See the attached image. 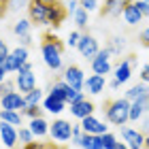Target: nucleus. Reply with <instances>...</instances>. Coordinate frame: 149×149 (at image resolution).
I'll list each match as a JSON object with an SVG mask.
<instances>
[{"instance_id":"f257e3e1","label":"nucleus","mask_w":149,"mask_h":149,"mask_svg":"<svg viewBox=\"0 0 149 149\" xmlns=\"http://www.w3.org/2000/svg\"><path fill=\"white\" fill-rule=\"evenodd\" d=\"M40 51H43V60L47 64V68L58 72L62 68V51H64V45L60 43V38L56 34H45L43 36V47H40Z\"/></svg>"},{"instance_id":"f03ea898","label":"nucleus","mask_w":149,"mask_h":149,"mask_svg":"<svg viewBox=\"0 0 149 149\" xmlns=\"http://www.w3.org/2000/svg\"><path fill=\"white\" fill-rule=\"evenodd\" d=\"M104 115L113 126H126L130 121V100L128 98H115L104 104Z\"/></svg>"},{"instance_id":"7ed1b4c3","label":"nucleus","mask_w":149,"mask_h":149,"mask_svg":"<svg viewBox=\"0 0 149 149\" xmlns=\"http://www.w3.org/2000/svg\"><path fill=\"white\" fill-rule=\"evenodd\" d=\"M51 96H56L60 100H64L66 104H72V102H77V100L83 98V92H77V90H72V87L66 83V81H56V83L51 85Z\"/></svg>"},{"instance_id":"20e7f679","label":"nucleus","mask_w":149,"mask_h":149,"mask_svg":"<svg viewBox=\"0 0 149 149\" xmlns=\"http://www.w3.org/2000/svg\"><path fill=\"white\" fill-rule=\"evenodd\" d=\"M49 134H51L53 141H58V143H66V141L72 139V124L66 121V119H56L49 126Z\"/></svg>"},{"instance_id":"39448f33","label":"nucleus","mask_w":149,"mask_h":149,"mask_svg":"<svg viewBox=\"0 0 149 149\" xmlns=\"http://www.w3.org/2000/svg\"><path fill=\"white\" fill-rule=\"evenodd\" d=\"M0 104H2V109L4 111H19L24 115V111H26V96L22 92H11V94H6V96H2L0 98Z\"/></svg>"},{"instance_id":"423d86ee","label":"nucleus","mask_w":149,"mask_h":149,"mask_svg":"<svg viewBox=\"0 0 149 149\" xmlns=\"http://www.w3.org/2000/svg\"><path fill=\"white\" fill-rule=\"evenodd\" d=\"M26 62H28V49L26 47H17V49H13L9 53V58L4 62V68H6V72H17Z\"/></svg>"},{"instance_id":"0eeeda50","label":"nucleus","mask_w":149,"mask_h":149,"mask_svg":"<svg viewBox=\"0 0 149 149\" xmlns=\"http://www.w3.org/2000/svg\"><path fill=\"white\" fill-rule=\"evenodd\" d=\"M66 15H68V11H66V4H49L47 6V26H53V28H60L62 26V22L66 19Z\"/></svg>"},{"instance_id":"6e6552de","label":"nucleus","mask_w":149,"mask_h":149,"mask_svg":"<svg viewBox=\"0 0 149 149\" xmlns=\"http://www.w3.org/2000/svg\"><path fill=\"white\" fill-rule=\"evenodd\" d=\"M121 136H124V143L130 147V149H143L145 147V134L139 132V130H132V128H126L121 126Z\"/></svg>"},{"instance_id":"1a4fd4ad","label":"nucleus","mask_w":149,"mask_h":149,"mask_svg":"<svg viewBox=\"0 0 149 149\" xmlns=\"http://www.w3.org/2000/svg\"><path fill=\"white\" fill-rule=\"evenodd\" d=\"M64 81L77 92H81L85 87V77H83V70H81L79 66H68V68L64 70Z\"/></svg>"},{"instance_id":"9d476101","label":"nucleus","mask_w":149,"mask_h":149,"mask_svg":"<svg viewBox=\"0 0 149 149\" xmlns=\"http://www.w3.org/2000/svg\"><path fill=\"white\" fill-rule=\"evenodd\" d=\"M109 56H111V51H109V47H107L104 51H98V56L92 60V70L94 74H109L111 72V62H109Z\"/></svg>"},{"instance_id":"9b49d317","label":"nucleus","mask_w":149,"mask_h":149,"mask_svg":"<svg viewBox=\"0 0 149 149\" xmlns=\"http://www.w3.org/2000/svg\"><path fill=\"white\" fill-rule=\"evenodd\" d=\"M77 49H79V53L83 58H96L98 56V40L94 38V36H90V34H83L81 36V40H79V45H77Z\"/></svg>"},{"instance_id":"f8f14e48","label":"nucleus","mask_w":149,"mask_h":149,"mask_svg":"<svg viewBox=\"0 0 149 149\" xmlns=\"http://www.w3.org/2000/svg\"><path fill=\"white\" fill-rule=\"evenodd\" d=\"M19 130L15 126H11V124H6V121H0V139H2V145L4 147H9L13 149L17 145V141H19Z\"/></svg>"},{"instance_id":"ddd939ff","label":"nucleus","mask_w":149,"mask_h":149,"mask_svg":"<svg viewBox=\"0 0 149 149\" xmlns=\"http://www.w3.org/2000/svg\"><path fill=\"white\" fill-rule=\"evenodd\" d=\"M130 2H134V0H104V6L102 11H100V15H111V17H117V15H124V9Z\"/></svg>"},{"instance_id":"4468645a","label":"nucleus","mask_w":149,"mask_h":149,"mask_svg":"<svg viewBox=\"0 0 149 149\" xmlns=\"http://www.w3.org/2000/svg\"><path fill=\"white\" fill-rule=\"evenodd\" d=\"M15 85H17V90L26 96L28 92H32V90L36 87V77H34V72H32V70H28V72H17Z\"/></svg>"},{"instance_id":"2eb2a0df","label":"nucleus","mask_w":149,"mask_h":149,"mask_svg":"<svg viewBox=\"0 0 149 149\" xmlns=\"http://www.w3.org/2000/svg\"><path fill=\"white\" fill-rule=\"evenodd\" d=\"M28 15H30V22H32V24H36V26H47V4L30 2V4H28Z\"/></svg>"},{"instance_id":"dca6fc26","label":"nucleus","mask_w":149,"mask_h":149,"mask_svg":"<svg viewBox=\"0 0 149 149\" xmlns=\"http://www.w3.org/2000/svg\"><path fill=\"white\" fill-rule=\"evenodd\" d=\"M134 62H136V58L130 56L128 60H121V62L115 66V79H117L119 83H126V81L132 77V66H134Z\"/></svg>"},{"instance_id":"f3484780","label":"nucleus","mask_w":149,"mask_h":149,"mask_svg":"<svg viewBox=\"0 0 149 149\" xmlns=\"http://www.w3.org/2000/svg\"><path fill=\"white\" fill-rule=\"evenodd\" d=\"M81 128H83V132H87V134H98V136L107 134V126L102 121H98L94 115H87L85 119H81Z\"/></svg>"},{"instance_id":"a211bd4d","label":"nucleus","mask_w":149,"mask_h":149,"mask_svg":"<svg viewBox=\"0 0 149 149\" xmlns=\"http://www.w3.org/2000/svg\"><path fill=\"white\" fill-rule=\"evenodd\" d=\"M70 113H72L77 119H85L87 115L94 113V104H92L87 98H81V100H77V102L70 104Z\"/></svg>"},{"instance_id":"6ab92c4d","label":"nucleus","mask_w":149,"mask_h":149,"mask_svg":"<svg viewBox=\"0 0 149 149\" xmlns=\"http://www.w3.org/2000/svg\"><path fill=\"white\" fill-rule=\"evenodd\" d=\"M49 126L51 124H47V119L45 117H34V119H30V132L34 134V139H43L49 134Z\"/></svg>"},{"instance_id":"aec40b11","label":"nucleus","mask_w":149,"mask_h":149,"mask_svg":"<svg viewBox=\"0 0 149 149\" xmlns=\"http://www.w3.org/2000/svg\"><path fill=\"white\" fill-rule=\"evenodd\" d=\"M126 98L130 100V102L149 98V83H136V85H132L130 90L126 92Z\"/></svg>"},{"instance_id":"412c9836","label":"nucleus","mask_w":149,"mask_h":149,"mask_svg":"<svg viewBox=\"0 0 149 149\" xmlns=\"http://www.w3.org/2000/svg\"><path fill=\"white\" fill-rule=\"evenodd\" d=\"M147 111H149V98L130 102V121H139Z\"/></svg>"},{"instance_id":"4be33fe9","label":"nucleus","mask_w":149,"mask_h":149,"mask_svg":"<svg viewBox=\"0 0 149 149\" xmlns=\"http://www.w3.org/2000/svg\"><path fill=\"white\" fill-rule=\"evenodd\" d=\"M64 107H66V102L64 100H60V98H56V96H45V100H43V109L47 111V113H51V115H58V113H62L64 111Z\"/></svg>"},{"instance_id":"5701e85b","label":"nucleus","mask_w":149,"mask_h":149,"mask_svg":"<svg viewBox=\"0 0 149 149\" xmlns=\"http://www.w3.org/2000/svg\"><path fill=\"white\" fill-rule=\"evenodd\" d=\"M104 85H107V81H104L102 74H92V77L85 79V87L83 90H87L90 94H100L104 90Z\"/></svg>"},{"instance_id":"b1692460","label":"nucleus","mask_w":149,"mask_h":149,"mask_svg":"<svg viewBox=\"0 0 149 149\" xmlns=\"http://www.w3.org/2000/svg\"><path fill=\"white\" fill-rule=\"evenodd\" d=\"M79 147H83V149H102V136H98V134H87L83 132V136H81L79 141Z\"/></svg>"},{"instance_id":"393cba45","label":"nucleus","mask_w":149,"mask_h":149,"mask_svg":"<svg viewBox=\"0 0 149 149\" xmlns=\"http://www.w3.org/2000/svg\"><path fill=\"white\" fill-rule=\"evenodd\" d=\"M124 19H126V24H130V26H139L141 22H143V15H141V11L136 9L134 2H130L124 9Z\"/></svg>"},{"instance_id":"a878e982","label":"nucleus","mask_w":149,"mask_h":149,"mask_svg":"<svg viewBox=\"0 0 149 149\" xmlns=\"http://www.w3.org/2000/svg\"><path fill=\"white\" fill-rule=\"evenodd\" d=\"M0 121H6L11 126H22V113L19 111H0Z\"/></svg>"},{"instance_id":"bb28decb","label":"nucleus","mask_w":149,"mask_h":149,"mask_svg":"<svg viewBox=\"0 0 149 149\" xmlns=\"http://www.w3.org/2000/svg\"><path fill=\"white\" fill-rule=\"evenodd\" d=\"M45 100V94H43V90H38V87H34L32 92H28L26 94V104H40Z\"/></svg>"},{"instance_id":"cd10ccee","label":"nucleus","mask_w":149,"mask_h":149,"mask_svg":"<svg viewBox=\"0 0 149 149\" xmlns=\"http://www.w3.org/2000/svg\"><path fill=\"white\" fill-rule=\"evenodd\" d=\"M30 28H32L30 19H19V22L13 26V32H15L17 36H26V34H30Z\"/></svg>"},{"instance_id":"c85d7f7f","label":"nucleus","mask_w":149,"mask_h":149,"mask_svg":"<svg viewBox=\"0 0 149 149\" xmlns=\"http://www.w3.org/2000/svg\"><path fill=\"white\" fill-rule=\"evenodd\" d=\"M72 17H74V24H77L79 30H85V28H87V11H85V9H81V6H79L77 13H74Z\"/></svg>"},{"instance_id":"c756f323","label":"nucleus","mask_w":149,"mask_h":149,"mask_svg":"<svg viewBox=\"0 0 149 149\" xmlns=\"http://www.w3.org/2000/svg\"><path fill=\"white\" fill-rule=\"evenodd\" d=\"M124 45H126V40H124V38L115 36V38H111L109 51H111V53H121V49H124Z\"/></svg>"},{"instance_id":"7c9ffc66","label":"nucleus","mask_w":149,"mask_h":149,"mask_svg":"<svg viewBox=\"0 0 149 149\" xmlns=\"http://www.w3.org/2000/svg\"><path fill=\"white\" fill-rule=\"evenodd\" d=\"M19 141H22L24 145H28V143H32V141H34V134L30 132V128H19Z\"/></svg>"},{"instance_id":"2f4dec72","label":"nucleus","mask_w":149,"mask_h":149,"mask_svg":"<svg viewBox=\"0 0 149 149\" xmlns=\"http://www.w3.org/2000/svg\"><path fill=\"white\" fill-rule=\"evenodd\" d=\"M43 109H40L38 104H30V107H26V111H24V115H28L30 119H34V117H43Z\"/></svg>"},{"instance_id":"473e14b6","label":"nucleus","mask_w":149,"mask_h":149,"mask_svg":"<svg viewBox=\"0 0 149 149\" xmlns=\"http://www.w3.org/2000/svg\"><path fill=\"white\" fill-rule=\"evenodd\" d=\"M11 92H15V81H2L0 83V98L11 94Z\"/></svg>"},{"instance_id":"72a5a7b5","label":"nucleus","mask_w":149,"mask_h":149,"mask_svg":"<svg viewBox=\"0 0 149 149\" xmlns=\"http://www.w3.org/2000/svg\"><path fill=\"white\" fill-rule=\"evenodd\" d=\"M79 4H81V9H85L87 13L98 9V0H79Z\"/></svg>"},{"instance_id":"f704fd0d","label":"nucleus","mask_w":149,"mask_h":149,"mask_svg":"<svg viewBox=\"0 0 149 149\" xmlns=\"http://www.w3.org/2000/svg\"><path fill=\"white\" fill-rule=\"evenodd\" d=\"M102 145L109 147V149H115V145H117V139H115L113 134L107 132V134H102Z\"/></svg>"},{"instance_id":"c9c22d12","label":"nucleus","mask_w":149,"mask_h":149,"mask_svg":"<svg viewBox=\"0 0 149 149\" xmlns=\"http://www.w3.org/2000/svg\"><path fill=\"white\" fill-rule=\"evenodd\" d=\"M134 4H136V9L141 11L143 17H149V2H145V0H134Z\"/></svg>"},{"instance_id":"e433bc0d","label":"nucleus","mask_w":149,"mask_h":149,"mask_svg":"<svg viewBox=\"0 0 149 149\" xmlns=\"http://www.w3.org/2000/svg\"><path fill=\"white\" fill-rule=\"evenodd\" d=\"M9 47H6V43H4V40L2 38H0V64H4L6 62V58H9Z\"/></svg>"},{"instance_id":"4c0bfd02","label":"nucleus","mask_w":149,"mask_h":149,"mask_svg":"<svg viewBox=\"0 0 149 149\" xmlns=\"http://www.w3.org/2000/svg\"><path fill=\"white\" fill-rule=\"evenodd\" d=\"M81 36H83V34H79V32H70L66 43H68L70 47H77V45H79V40H81Z\"/></svg>"},{"instance_id":"58836bf2","label":"nucleus","mask_w":149,"mask_h":149,"mask_svg":"<svg viewBox=\"0 0 149 149\" xmlns=\"http://www.w3.org/2000/svg\"><path fill=\"white\" fill-rule=\"evenodd\" d=\"M24 4H26V0H9V11H19V9H24Z\"/></svg>"},{"instance_id":"ea45409f","label":"nucleus","mask_w":149,"mask_h":149,"mask_svg":"<svg viewBox=\"0 0 149 149\" xmlns=\"http://www.w3.org/2000/svg\"><path fill=\"white\" fill-rule=\"evenodd\" d=\"M79 2H77V0H68V2H66V11H68L70 13V15H74V13H77V9H79Z\"/></svg>"},{"instance_id":"a19ab883","label":"nucleus","mask_w":149,"mask_h":149,"mask_svg":"<svg viewBox=\"0 0 149 149\" xmlns=\"http://www.w3.org/2000/svg\"><path fill=\"white\" fill-rule=\"evenodd\" d=\"M141 43H143L145 47H149V26H147L143 32H141Z\"/></svg>"},{"instance_id":"79ce46f5","label":"nucleus","mask_w":149,"mask_h":149,"mask_svg":"<svg viewBox=\"0 0 149 149\" xmlns=\"http://www.w3.org/2000/svg\"><path fill=\"white\" fill-rule=\"evenodd\" d=\"M24 149H49V147H47V145H43V143H34V141H32V143L24 145Z\"/></svg>"},{"instance_id":"37998d69","label":"nucleus","mask_w":149,"mask_h":149,"mask_svg":"<svg viewBox=\"0 0 149 149\" xmlns=\"http://www.w3.org/2000/svg\"><path fill=\"white\" fill-rule=\"evenodd\" d=\"M141 81H143V83H149V64L143 66V70H141Z\"/></svg>"},{"instance_id":"c03bdc74","label":"nucleus","mask_w":149,"mask_h":149,"mask_svg":"<svg viewBox=\"0 0 149 149\" xmlns=\"http://www.w3.org/2000/svg\"><path fill=\"white\" fill-rule=\"evenodd\" d=\"M19 40H22V47H28V45L32 43V38H30V34H26V36H19Z\"/></svg>"},{"instance_id":"a18cd8bd","label":"nucleus","mask_w":149,"mask_h":149,"mask_svg":"<svg viewBox=\"0 0 149 149\" xmlns=\"http://www.w3.org/2000/svg\"><path fill=\"white\" fill-rule=\"evenodd\" d=\"M2 81H6V68H4V64H0V83Z\"/></svg>"},{"instance_id":"49530a36","label":"nucleus","mask_w":149,"mask_h":149,"mask_svg":"<svg viewBox=\"0 0 149 149\" xmlns=\"http://www.w3.org/2000/svg\"><path fill=\"white\" fill-rule=\"evenodd\" d=\"M30 2H40V4H47V6H49V4H56L58 0H30Z\"/></svg>"},{"instance_id":"de8ad7c7","label":"nucleus","mask_w":149,"mask_h":149,"mask_svg":"<svg viewBox=\"0 0 149 149\" xmlns=\"http://www.w3.org/2000/svg\"><path fill=\"white\" fill-rule=\"evenodd\" d=\"M28 70H32V64H30V62H26V64H24V66H22V68H19L17 72H28Z\"/></svg>"},{"instance_id":"09e8293b","label":"nucleus","mask_w":149,"mask_h":149,"mask_svg":"<svg viewBox=\"0 0 149 149\" xmlns=\"http://www.w3.org/2000/svg\"><path fill=\"white\" fill-rule=\"evenodd\" d=\"M143 132H145V134H147V136H149V119H147V121H145V124H143Z\"/></svg>"},{"instance_id":"8fccbe9b","label":"nucleus","mask_w":149,"mask_h":149,"mask_svg":"<svg viewBox=\"0 0 149 149\" xmlns=\"http://www.w3.org/2000/svg\"><path fill=\"white\" fill-rule=\"evenodd\" d=\"M109 85L113 87V90H117V87H119V81H117V79H113V81H111V83H109Z\"/></svg>"},{"instance_id":"3c124183","label":"nucleus","mask_w":149,"mask_h":149,"mask_svg":"<svg viewBox=\"0 0 149 149\" xmlns=\"http://www.w3.org/2000/svg\"><path fill=\"white\" fill-rule=\"evenodd\" d=\"M6 4H9V0H0V13L4 11V6H6Z\"/></svg>"},{"instance_id":"603ef678","label":"nucleus","mask_w":149,"mask_h":149,"mask_svg":"<svg viewBox=\"0 0 149 149\" xmlns=\"http://www.w3.org/2000/svg\"><path fill=\"white\" fill-rule=\"evenodd\" d=\"M145 149H149V136H145Z\"/></svg>"},{"instance_id":"864d4df0","label":"nucleus","mask_w":149,"mask_h":149,"mask_svg":"<svg viewBox=\"0 0 149 149\" xmlns=\"http://www.w3.org/2000/svg\"><path fill=\"white\" fill-rule=\"evenodd\" d=\"M102 149H109V147H102Z\"/></svg>"},{"instance_id":"5fc2aeb1","label":"nucleus","mask_w":149,"mask_h":149,"mask_svg":"<svg viewBox=\"0 0 149 149\" xmlns=\"http://www.w3.org/2000/svg\"><path fill=\"white\" fill-rule=\"evenodd\" d=\"M0 143H2V139H0Z\"/></svg>"},{"instance_id":"6e6d98bb","label":"nucleus","mask_w":149,"mask_h":149,"mask_svg":"<svg viewBox=\"0 0 149 149\" xmlns=\"http://www.w3.org/2000/svg\"><path fill=\"white\" fill-rule=\"evenodd\" d=\"M145 2H149V0H145Z\"/></svg>"}]
</instances>
